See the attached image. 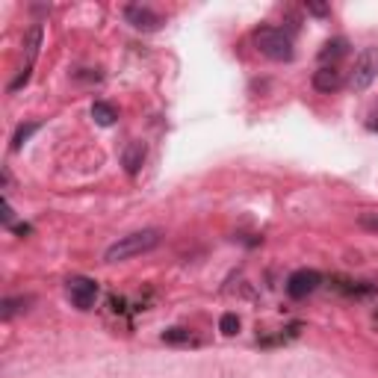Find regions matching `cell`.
I'll use <instances>...</instances> for the list:
<instances>
[{
	"label": "cell",
	"instance_id": "6da1fadb",
	"mask_svg": "<svg viewBox=\"0 0 378 378\" xmlns=\"http://www.w3.org/2000/svg\"><path fill=\"white\" fill-rule=\"evenodd\" d=\"M163 242V231L157 228H145V231H133L127 237H119L113 246L104 252V260L106 263H121V260H130V257H139V254H148L154 252Z\"/></svg>",
	"mask_w": 378,
	"mask_h": 378
},
{
	"label": "cell",
	"instance_id": "7a4b0ae2",
	"mask_svg": "<svg viewBox=\"0 0 378 378\" xmlns=\"http://www.w3.org/2000/svg\"><path fill=\"white\" fill-rule=\"evenodd\" d=\"M252 39H254V48H257L266 59H272V62H290V59L296 56L290 33H284L281 27L260 24V27L252 33Z\"/></svg>",
	"mask_w": 378,
	"mask_h": 378
},
{
	"label": "cell",
	"instance_id": "3957f363",
	"mask_svg": "<svg viewBox=\"0 0 378 378\" xmlns=\"http://www.w3.org/2000/svg\"><path fill=\"white\" fill-rule=\"evenodd\" d=\"M375 77H378V48L369 44V48H364L358 54V59H354V71L349 77V86L354 92H367Z\"/></svg>",
	"mask_w": 378,
	"mask_h": 378
},
{
	"label": "cell",
	"instance_id": "277c9868",
	"mask_svg": "<svg viewBox=\"0 0 378 378\" xmlns=\"http://www.w3.org/2000/svg\"><path fill=\"white\" fill-rule=\"evenodd\" d=\"M98 284L92 281V278H83V275H77V278H69L65 281V296H69V302L77 307V310H92L95 307V302H98Z\"/></svg>",
	"mask_w": 378,
	"mask_h": 378
},
{
	"label": "cell",
	"instance_id": "5b68a950",
	"mask_svg": "<svg viewBox=\"0 0 378 378\" xmlns=\"http://www.w3.org/2000/svg\"><path fill=\"white\" fill-rule=\"evenodd\" d=\"M124 18L133 30H142V33H157L166 21L160 12H154L151 6H142V4H130L124 6Z\"/></svg>",
	"mask_w": 378,
	"mask_h": 378
},
{
	"label": "cell",
	"instance_id": "8992f818",
	"mask_svg": "<svg viewBox=\"0 0 378 378\" xmlns=\"http://www.w3.org/2000/svg\"><path fill=\"white\" fill-rule=\"evenodd\" d=\"M319 284H322V275L317 269H296L290 278H287V296L296 299V302H302L310 293H317Z\"/></svg>",
	"mask_w": 378,
	"mask_h": 378
},
{
	"label": "cell",
	"instance_id": "52a82bcc",
	"mask_svg": "<svg viewBox=\"0 0 378 378\" xmlns=\"http://www.w3.org/2000/svg\"><path fill=\"white\" fill-rule=\"evenodd\" d=\"M343 86V74L334 69V65H322L319 71H314V89L322 95H331L337 92V89Z\"/></svg>",
	"mask_w": 378,
	"mask_h": 378
},
{
	"label": "cell",
	"instance_id": "ba28073f",
	"mask_svg": "<svg viewBox=\"0 0 378 378\" xmlns=\"http://www.w3.org/2000/svg\"><path fill=\"white\" fill-rule=\"evenodd\" d=\"M145 154H148V148H145V142H130L124 151H121V166H124V171L127 174H139V169H142V163H145Z\"/></svg>",
	"mask_w": 378,
	"mask_h": 378
},
{
	"label": "cell",
	"instance_id": "9c48e42d",
	"mask_svg": "<svg viewBox=\"0 0 378 378\" xmlns=\"http://www.w3.org/2000/svg\"><path fill=\"white\" fill-rule=\"evenodd\" d=\"M349 54V41L343 39V36H337V39H328L325 44H322V51H319V62L322 65H334L340 56H346Z\"/></svg>",
	"mask_w": 378,
	"mask_h": 378
},
{
	"label": "cell",
	"instance_id": "30bf717a",
	"mask_svg": "<svg viewBox=\"0 0 378 378\" xmlns=\"http://www.w3.org/2000/svg\"><path fill=\"white\" fill-rule=\"evenodd\" d=\"M41 36H44V27L41 24H33L24 36V54H27V69H33V62L39 56V48H41Z\"/></svg>",
	"mask_w": 378,
	"mask_h": 378
},
{
	"label": "cell",
	"instance_id": "8fae6325",
	"mask_svg": "<svg viewBox=\"0 0 378 378\" xmlns=\"http://www.w3.org/2000/svg\"><path fill=\"white\" fill-rule=\"evenodd\" d=\"M160 337H163V343H171V346H195V343H198V340L192 337V331H189V328H181V325L166 328Z\"/></svg>",
	"mask_w": 378,
	"mask_h": 378
},
{
	"label": "cell",
	"instance_id": "7c38bea8",
	"mask_svg": "<svg viewBox=\"0 0 378 378\" xmlns=\"http://www.w3.org/2000/svg\"><path fill=\"white\" fill-rule=\"evenodd\" d=\"M334 287L346 296H369L375 293V284H367V281H343V278H334Z\"/></svg>",
	"mask_w": 378,
	"mask_h": 378
},
{
	"label": "cell",
	"instance_id": "4fadbf2b",
	"mask_svg": "<svg viewBox=\"0 0 378 378\" xmlns=\"http://www.w3.org/2000/svg\"><path fill=\"white\" fill-rule=\"evenodd\" d=\"M92 119H95L101 127H109V124H116L119 113H116V106H113V104H106V101H95V104H92Z\"/></svg>",
	"mask_w": 378,
	"mask_h": 378
},
{
	"label": "cell",
	"instance_id": "5bb4252c",
	"mask_svg": "<svg viewBox=\"0 0 378 378\" xmlns=\"http://www.w3.org/2000/svg\"><path fill=\"white\" fill-rule=\"evenodd\" d=\"M41 124L39 121H27V124H18V130H15V136H12V151H21V148H24L27 142H30V136H33V133L39 130Z\"/></svg>",
	"mask_w": 378,
	"mask_h": 378
},
{
	"label": "cell",
	"instance_id": "9a60e30c",
	"mask_svg": "<svg viewBox=\"0 0 378 378\" xmlns=\"http://www.w3.org/2000/svg\"><path fill=\"white\" fill-rule=\"evenodd\" d=\"M33 299L30 296H18V299H4V304H0V317L4 319H12L15 314H21V310H27Z\"/></svg>",
	"mask_w": 378,
	"mask_h": 378
},
{
	"label": "cell",
	"instance_id": "2e32d148",
	"mask_svg": "<svg viewBox=\"0 0 378 378\" xmlns=\"http://www.w3.org/2000/svg\"><path fill=\"white\" fill-rule=\"evenodd\" d=\"M219 331H222L225 337H234L237 331H239V317H237V314H225V317L219 319Z\"/></svg>",
	"mask_w": 378,
	"mask_h": 378
},
{
	"label": "cell",
	"instance_id": "e0dca14e",
	"mask_svg": "<svg viewBox=\"0 0 378 378\" xmlns=\"http://www.w3.org/2000/svg\"><path fill=\"white\" fill-rule=\"evenodd\" d=\"M358 225H361L364 231H369V234H378V213H372V210L361 213V216H358Z\"/></svg>",
	"mask_w": 378,
	"mask_h": 378
},
{
	"label": "cell",
	"instance_id": "ac0fdd59",
	"mask_svg": "<svg viewBox=\"0 0 378 378\" xmlns=\"http://www.w3.org/2000/svg\"><path fill=\"white\" fill-rule=\"evenodd\" d=\"M307 12L317 15V18H325L331 12V6H325V4H307Z\"/></svg>",
	"mask_w": 378,
	"mask_h": 378
},
{
	"label": "cell",
	"instance_id": "d6986e66",
	"mask_svg": "<svg viewBox=\"0 0 378 378\" xmlns=\"http://www.w3.org/2000/svg\"><path fill=\"white\" fill-rule=\"evenodd\" d=\"M12 216H15V210L9 204V198H4V225H12Z\"/></svg>",
	"mask_w": 378,
	"mask_h": 378
},
{
	"label": "cell",
	"instance_id": "ffe728a7",
	"mask_svg": "<svg viewBox=\"0 0 378 378\" xmlns=\"http://www.w3.org/2000/svg\"><path fill=\"white\" fill-rule=\"evenodd\" d=\"M367 127H369V130H378V109H375V113L369 116V121H367Z\"/></svg>",
	"mask_w": 378,
	"mask_h": 378
},
{
	"label": "cell",
	"instance_id": "44dd1931",
	"mask_svg": "<svg viewBox=\"0 0 378 378\" xmlns=\"http://www.w3.org/2000/svg\"><path fill=\"white\" fill-rule=\"evenodd\" d=\"M33 228L30 225H15V234H21V237H24V234H30Z\"/></svg>",
	"mask_w": 378,
	"mask_h": 378
},
{
	"label": "cell",
	"instance_id": "7402d4cb",
	"mask_svg": "<svg viewBox=\"0 0 378 378\" xmlns=\"http://www.w3.org/2000/svg\"><path fill=\"white\" fill-rule=\"evenodd\" d=\"M375 322H378V310H375Z\"/></svg>",
	"mask_w": 378,
	"mask_h": 378
}]
</instances>
